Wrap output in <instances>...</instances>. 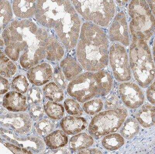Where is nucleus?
I'll return each mask as SVG.
<instances>
[{
  "mask_svg": "<svg viewBox=\"0 0 155 154\" xmlns=\"http://www.w3.org/2000/svg\"><path fill=\"white\" fill-rule=\"evenodd\" d=\"M2 36L5 54L15 61L19 59L23 68L30 69L46 57L48 33L31 21H15Z\"/></svg>",
  "mask_w": 155,
  "mask_h": 154,
  "instance_id": "obj_1",
  "label": "nucleus"
},
{
  "mask_svg": "<svg viewBox=\"0 0 155 154\" xmlns=\"http://www.w3.org/2000/svg\"><path fill=\"white\" fill-rule=\"evenodd\" d=\"M109 41L102 27L91 22L82 26L77 45V56L83 68L97 72L107 66Z\"/></svg>",
  "mask_w": 155,
  "mask_h": 154,
  "instance_id": "obj_2",
  "label": "nucleus"
},
{
  "mask_svg": "<svg viewBox=\"0 0 155 154\" xmlns=\"http://www.w3.org/2000/svg\"><path fill=\"white\" fill-rule=\"evenodd\" d=\"M129 63L134 77L140 87H149L155 77L153 57L147 42L133 38L130 48Z\"/></svg>",
  "mask_w": 155,
  "mask_h": 154,
  "instance_id": "obj_3",
  "label": "nucleus"
},
{
  "mask_svg": "<svg viewBox=\"0 0 155 154\" xmlns=\"http://www.w3.org/2000/svg\"><path fill=\"white\" fill-rule=\"evenodd\" d=\"M129 30L133 38L147 42L155 30L154 15L147 1H131L128 7Z\"/></svg>",
  "mask_w": 155,
  "mask_h": 154,
  "instance_id": "obj_4",
  "label": "nucleus"
},
{
  "mask_svg": "<svg viewBox=\"0 0 155 154\" xmlns=\"http://www.w3.org/2000/svg\"><path fill=\"white\" fill-rule=\"evenodd\" d=\"M77 12L87 22L106 28L113 21L116 13L114 1H71Z\"/></svg>",
  "mask_w": 155,
  "mask_h": 154,
  "instance_id": "obj_5",
  "label": "nucleus"
},
{
  "mask_svg": "<svg viewBox=\"0 0 155 154\" xmlns=\"http://www.w3.org/2000/svg\"><path fill=\"white\" fill-rule=\"evenodd\" d=\"M128 114V111L124 108L108 110L101 112L90 123L89 132L96 139L116 132L122 125Z\"/></svg>",
  "mask_w": 155,
  "mask_h": 154,
  "instance_id": "obj_6",
  "label": "nucleus"
},
{
  "mask_svg": "<svg viewBox=\"0 0 155 154\" xmlns=\"http://www.w3.org/2000/svg\"><path fill=\"white\" fill-rule=\"evenodd\" d=\"M81 22L73 5L54 28L59 41L66 49L77 45L81 30Z\"/></svg>",
  "mask_w": 155,
  "mask_h": 154,
  "instance_id": "obj_7",
  "label": "nucleus"
},
{
  "mask_svg": "<svg viewBox=\"0 0 155 154\" xmlns=\"http://www.w3.org/2000/svg\"><path fill=\"white\" fill-rule=\"evenodd\" d=\"M72 5L70 1H37L36 19L44 27L54 28Z\"/></svg>",
  "mask_w": 155,
  "mask_h": 154,
  "instance_id": "obj_8",
  "label": "nucleus"
},
{
  "mask_svg": "<svg viewBox=\"0 0 155 154\" xmlns=\"http://www.w3.org/2000/svg\"><path fill=\"white\" fill-rule=\"evenodd\" d=\"M68 94L78 102L84 103L98 95L95 73L88 72L79 75L67 87Z\"/></svg>",
  "mask_w": 155,
  "mask_h": 154,
  "instance_id": "obj_9",
  "label": "nucleus"
},
{
  "mask_svg": "<svg viewBox=\"0 0 155 154\" xmlns=\"http://www.w3.org/2000/svg\"><path fill=\"white\" fill-rule=\"evenodd\" d=\"M109 60L116 80L124 82L130 80V67L126 47L118 43L112 44L109 49Z\"/></svg>",
  "mask_w": 155,
  "mask_h": 154,
  "instance_id": "obj_10",
  "label": "nucleus"
},
{
  "mask_svg": "<svg viewBox=\"0 0 155 154\" xmlns=\"http://www.w3.org/2000/svg\"><path fill=\"white\" fill-rule=\"evenodd\" d=\"M1 139L3 143H9L21 148L27 154L41 153L45 149V143L40 137L29 136L20 137L10 129H1Z\"/></svg>",
  "mask_w": 155,
  "mask_h": 154,
  "instance_id": "obj_11",
  "label": "nucleus"
},
{
  "mask_svg": "<svg viewBox=\"0 0 155 154\" xmlns=\"http://www.w3.org/2000/svg\"><path fill=\"white\" fill-rule=\"evenodd\" d=\"M1 126L10 129L20 135H24L31 131L33 127L31 117L28 114L6 112L1 115Z\"/></svg>",
  "mask_w": 155,
  "mask_h": 154,
  "instance_id": "obj_12",
  "label": "nucleus"
},
{
  "mask_svg": "<svg viewBox=\"0 0 155 154\" xmlns=\"http://www.w3.org/2000/svg\"><path fill=\"white\" fill-rule=\"evenodd\" d=\"M129 30L127 16L123 12L115 16L109 29V38L112 42L118 43L125 47L130 45Z\"/></svg>",
  "mask_w": 155,
  "mask_h": 154,
  "instance_id": "obj_13",
  "label": "nucleus"
},
{
  "mask_svg": "<svg viewBox=\"0 0 155 154\" xmlns=\"http://www.w3.org/2000/svg\"><path fill=\"white\" fill-rule=\"evenodd\" d=\"M119 93L124 105L130 109H135L143 104L144 96L139 86L132 82L121 83L119 87Z\"/></svg>",
  "mask_w": 155,
  "mask_h": 154,
  "instance_id": "obj_14",
  "label": "nucleus"
},
{
  "mask_svg": "<svg viewBox=\"0 0 155 154\" xmlns=\"http://www.w3.org/2000/svg\"><path fill=\"white\" fill-rule=\"evenodd\" d=\"M53 73V68L51 64L45 62L29 69L27 72V76L32 84L41 86L50 81Z\"/></svg>",
  "mask_w": 155,
  "mask_h": 154,
  "instance_id": "obj_15",
  "label": "nucleus"
},
{
  "mask_svg": "<svg viewBox=\"0 0 155 154\" xmlns=\"http://www.w3.org/2000/svg\"><path fill=\"white\" fill-rule=\"evenodd\" d=\"M2 105L9 111L14 112H24L28 107L26 97L16 91H10L5 94Z\"/></svg>",
  "mask_w": 155,
  "mask_h": 154,
  "instance_id": "obj_16",
  "label": "nucleus"
},
{
  "mask_svg": "<svg viewBox=\"0 0 155 154\" xmlns=\"http://www.w3.org/2000/svg\"><path fill=\"white\" fill-rule=\"evenodd\" d=\"M88 123L85 119L77 116H66L61 122L63 131L69 135H74L81 132L87 127Z\"/></svg>",
  "mask_w": 155,
  "mask_h": 154,
  "instance_id": "obj_17",
  "label": "nucleus"
},
{
  "mask_svg": "<svg viewBox=\"0 0 155 154\" xmlns=\"http://www.w3.org/2000/svg\"><path fill=\"white\" fill-rule=\"evenodd\" d=\"M37 1H14L12 9L15 14L21 18H29L35 14Z\"/></svg>",
  "mask_w": 155,
  "mask_h": 154,
  "instance_id": "obj_18",
  "label": "nucleus"
},
{
  "mask_svg": "<svg viewBox=\"0 0 155 154\" xmlns=\"http://www.w3.org/2000/svg\"><path fill=\"white\" fill-rule=\"evenodd\" d=\"M95 77L98 89V96L107 95L113 86V76L109 72L101 70L95 73Z\"/></svg>",
  "mask_w": 155,
  "mask_h": 154,
  "instance_id": "obj_19",
  "label": "nucleus"
},
{
  "mask_svg": "<svg viewBox=\"0 0 155 154\" xmlns=\"http://www.w3.org/2000/svg\"><path fill=\"white\" fill-rule=\"evenodd\" d=\"M155 114L154 106L145 105L138 110L135 116L141 126L144 128H149L154 125Z\"/></svg>",
  "mask_w": 155,
  "mask_h": 154,
  "instance_id": "obj_20",
  "label": "nucleus"
},
{
  "mask_svg": "<svg viewBox=\"0 0 155 154\" xmlns=\"http://www.w3.org/2000/svg\"><path fill=\"white\" fill-rule=\"evenodd\" d=\"M60 66L68 81H71L82 73V67L76 60L68 57L61 62Z\"/></svg>",
  "mask_w": 155,
  "mask_h": 154,
  "instance_id": "obj_21",
  "label": "nucleus"
},
{
  "mask_svg": "<svg viewBox=\"0 0 155 154\" xmlns=\"http://www.w3.org/2000/svg\"><path fill=\"white\" fill-rule=\"evenodd\" d=\"M46 53L47 59L51 61H58L63 59L64 50L61 44L54 37H48Z\"/></svg>",
  "mask_w": 155,
  "mask_h": 154,
  "instance_id": "obj_22",
  "label": "nucleus"
},
{
  "mask_svg": "<svg viewBox=\"0 0 155 154\" xmlns=\"http://www.w3.org/2000/svg\"><path fill=\"white\" fill-rule=\"evenodd\" d=\"M44 140L47 146L52 149L64 146L68 143V137L61 130H57L51 133L44 138Z\"/></svg>",
  "mask_w": 155,
  "mask_h": 154,
  "instance_id": "obj_23",
  "label": "nucleus"
},
{
  "mask_svg": "<svg viewBox=\"0 0 155 154\" xmlns=\"http://www.w3.org/2000/svg\"><path fill=\"white\" fill-rule=\"evenodd\" d=\"M93 138L87 133H83L73 136L70 139V147L72 150L77 152L87 149L93 145Z\"/></svg>",
  "mask_w": 155,
  "mask_h": 154,
  "instance_id": "obj_24",
  "label": "nucleus"
},
{
  "mask_svg": "<svg viewBox=\"0 0 155 154\" xmlns=\"http://www.w3.org/2000/svg\"><path fill=\"white\" fill-rule=\"evenodd\" d=\"M42 90L45 98L52 102H60L64 99L63 90L54 83L45 84Z\"/></svg>",
  "mask_w": 155,
  "mask_h": 154,
  "instance_id": "obj_25",
  "label": "nucleus"
},
{
  "mask_svg": "<svg viewBox=\"0 0 155 154\" xmlns=\"http://www.w3.org/2000/svg\"><path fill=\"white\" fill-rule=\"evenodd\" d=\"M124 139L118 133H113L107 135L102 141V144L105 149L109 151H115L124 145Z\"/></svg>",
  "mask_w": 155,
  "mask_h": 154,
  "instance_id": "obj_26",
  "label": "nucleus"
},
{
  "mask_svg": "<svg viewBox=\"0 0 155 154\" xmlns=\"http://www.w3.org/2000/svg\"><path fill=\"white\" fill-rule=\"evenodd\" d=\"M1 75L3 77L10 78L15 75L17 71V67L10 58L1 51Z\"/></svg>",
  "mask_w": 155,
  "mask_h": 154,
  "instance_id": "obj_27",
  "label": "nucleus"
},
{
  "mask_svg": "<svg viewBox=\"0 0 155 154\" xmlns=\"http://www.w3.org/2000/svg\"><path fill=\"white\" fill-rule=\"evenodd\" d=\"M122 126L120 133L122 136L127 139H131L139 132V123L133 118L127 119Z\"/></svg>",
  "mask_w": 155,
  "mask_h": 154,
  "instance_id": "obj_28",
  "label": "nucleus"
},
{
  "mask_svg": "<svg viewBox=\"0 0 155 154\" xmlns=\"http://www.w3.org/2000/svg\"><path fill=\"white\" fill-rule=\"evenodd\" d=\"M44 107L45 113L53 120H59L62 118L64 115V108L61 104L48 101L45 103Z\"/></svg>",
  "mask_w": 155,
  "mask_h": 154,
  "instance_id": "obj_29",
  "label": "nucleus"
},
{
  "mask_svg": "<svg viewBox=\"0 0 155 154\" xmlns=\"http://www.w3.org/2000/svg\"><path fill=\"white\" fill-rule=\"evenodd\" d=\"M54 128L55 125L52 120L49 119H44L35 124L34 130L38 135L44 136L52 132Z\"/></svg>",
  "mask_w": 155,
  "mask_h": 154,
  "instance_id": "obj_30",
  "label": "nucleus"
},
{
  "mask_svg": "<svg viewBox=\"0 0 155 154\" xmlns=\"http://www.w3.org/2000/svg\"><path fill=\"white\" fill-rule=\"evenodd\" d=\"M0 8H1V30L3 29L7 25L12 19V12L10 4L8 1H0Z\"/></svg>",
  "mask_w": 155,
  "mask_h": 154,
  "instance_id": "obj_31",
  "label": "nucleus"
},
{
  "mask_svg": "<svg viewBox=\"0 0 155 154\" xmlns=\"http://www.w3.org/2000/svg\"><path fill=\"white\" fill-rule=\"evenodd\" d=\"M103 106L102 100L97 98L85 102L82 106L86 113L88 115H94L101 111Z\"/></svg>",
  "mask_w": 155,
  "mask_h": 154,
  "instance_id": "obj_32",
  "label": "nucleus"
},
{
  "mask_svg": "<svg viewBox=\"0 0 155 154\" xmlns=\"http://www.w3.org/2000/svg\"><path fill=\"white\" fill-rule=\"evenodd\" d=\"M64 105L68 114L73 116H80L82 115L83 109L79 103L75 100L67 98L64 101Z\"/></svg>",
  "mask_w": 155,
  "mask_h": 154,
  "instance_id": "obj_33",
  "label": "nucleus"
},
{
  "mask_svg": "<svg viewBox=\"0 0 155 154\" xmlns=\"http://www.w3.org/2000/svg\"><path fill=\"white\" fill-rule=\"evenodd\" d=\"M29 86L28 81L24 75L17 76L14 79L11 84L12 90L22 94L27 92Z\"/></svg>",
  "mask_w": 155,
  "mask_h": 154,
  "instance_id": "obj_34",
  "label": "nucleus"
},
{
  "mask_svg": "<svg viewBox=\"0 0 155 154\" xmlns=\"http://www.w3.org/2000/svg\"><path fill=\"white\" fill-rule=\"evenodd\" d=\"M27 96L28 102L31 105H35L41 102L43 94L41 88L32 87L28 90Z\"/></svg>",
  "mask_w": 155,
  "mask_h": 154,
  "instance_id": "obj_35",
  "label": "nucleus"
},
{
  "mask_svg": "<svg viewBox=\"0 0 155 154\" xmlns=\"http://www.w3.org/2000/svg\"><path fill=\"white\" fill-rule=\"evenodd\" d=\"M54 81L57 85L62 89H66L68 86V80L66 78L63 70L59 66L55 68L53 73Z\"/></svg>",
  "mask_w": 155,
  "mask_h": 154,
  "instance_id": "obj_36",
  "label": "nucleus"
},
{
  "mask_svg": "<svg viewBox=\"0 0 155 154\" xmlns=\"http://www.w3.org/2000/svg\"><path fill=\"white\" fill-rule=\"evenodd\" d=\"M45 114V110L39 105H33L29 109V115L33 120H40L44 117Z\"/></svg>",
  "mask_w": 155,
  "mask_h": 154,
  "instance_id": "obj_37",
  "label": "nucleus"
},
{
  "mask_svg": "<svg viewBox=\"0 0 155 154\" xmlns=\"http://www.w3.org/2000/svg\"><path fill=\"white\" fill-rule=\"evenodd\" d=\"M120 105L118 98L114 95H110L107 98L105 102V107L106 109H117Z\"/></svg>",
  "mask_w": 155,
  "mask_h": 154,
  "instance_id": "obj_38",
  "label": "nucleus"
},
{
  "mask_svg": "<svg viewBox=\"0 0 155 154\" xmlns=\"http://www.w3.org/2000/svg\"><path fill=\"white\" fill-rule=\"evenodd\" d=\"M155 82L149 86L147 91V97L148 100L153 105L155 104Z\"/></svg>",
  "mask_w": 155,
  "mask_h": 154,
  "instance_id": "obj_39",
  "label": "nucleus"
},
{
  "mask_svg": "<svg viewBox=\"0 0 155 154\" xmlns=\"http://www.w3.org/2000/svg\"><path fill=\"white\" fill-rule=\"evenodd\" d=\"M10 88V84L9 81L4 77H1V95H4L8 92Z\"/></svg>",
  "mask_w": 155,
  "mask_h": 154,
  "instance_id": "obj_40",
  "label": "nucleus"
},
{
  "mask_svg": "<svg viewBox=\"0 0 155 154\" xmlns=\"http://www.w3.org/2000/svg\"><path fill=\"white\" fill-rule=\"evenodd\" d=\"M4 145L15 154H27L24 150L13 144L8 143H4Z\"/></svg>",
  "mask_w": 155,
  "mask_h": 154,
  "instance_id": "obj_41",
  "label": "nucleus"
},
{
  "mask_svg": "<svg viewBox=\"0 0 155 154\" xmlns=\"http://www.w3.org/2000/svg\"><path fill=\"white\" fill-rule=\"evenodd\" d=\"M47 153L48 154H69L70 151L67 148H59L56 149H52L48 151Z\"/></svg>",
  "mask_w": 155,
  "mask_h": 154,
  "instance_id": "obj_42",
  "label": "nucleus"
},
{
  "mask_svg": "<svg viewBox=\"0 0 155 154\" xmlns=\"http://www.w3.org/2000/svg\"><path fill=\"white\" fill-rule=\"evenodd\" d=\"M79 154H102L100 150L97 149H84L80 151Z\"/></svg>",
  "mask_w": 155,
  "mask_h": 154,
  "instance_id": "obj_43",
  "label": "nucleus"
},
{
  "mask_svg": "<svg viewBox=\"0 0 155 154\" xmlns=\"http://www.w3.org/2000/svg\"><path fill=\"white\" fill-rule=\"evenodd\" d=\"M153 15H155V1H146Z\"/></svg>",
  "mask_w": 155,
  "mask_h": 154,
  "instance_id": "obj_44",
  "label": "nucleus"
}]
</instances>
